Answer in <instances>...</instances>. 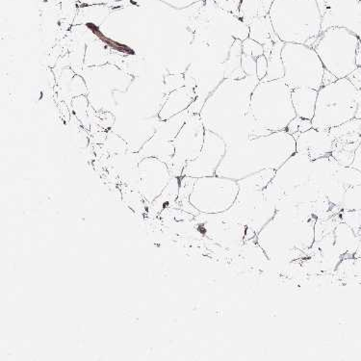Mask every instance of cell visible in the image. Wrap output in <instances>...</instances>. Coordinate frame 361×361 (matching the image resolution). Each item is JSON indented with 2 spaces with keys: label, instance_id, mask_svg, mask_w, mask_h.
I'll use <instances>...</instances> for the list:
<instances>
[{
  "label": "cell",
  "instance_id": "38",
  "mask_svg": "<svg viewBox=\"0 0 361 361\" xmlns=\"http://www.w3.org/2000/svg\"><path fill=\"white\" fill-rule=\"evenodd\" d=\"M357 67H361V43L357 47Z\"/></svg>",
  "mask_w": 361,
  "mask_h": 361
},
{
  "label": "cell",
  "instance_id": "34",
  "mask_svg": "<svg viewBox=\"0 0 361 361\" xmlns=\"http://www.w3.org/2000/svg\"><path fill=\"white\" fill-rule=\"evenodd\" d=\"M350 167L357 169L361 173V141L357 150H355L354 161H353Z\"/></svg>",
  "mask_w": 361,
  "mask_h": 361
},
{
  "label": "cell",
  "instance_id": "25",
  "mask_svg": "<svg viewBox=\"0 0 361 361\" xmlns=\"http://www.w3.org/2000/svg\"><path fill=\"white\" fill-rule=\"evenodd\" d=\"M179 186H180V178L173 176L164 191L150 204L152 212L160 213L165 208H169L170 205L176 204L179 194Z\"/></svg>",
  "mask_w": 361,
  "mask_h": 361
},
{
  "label": "cell",
  "instance_id": "2",
  "mask_svg": "<svg viewBox=\"0 0 361 361\" xmlns=\"http://www.w3.org/2000/svg\"><path fill=\"white\" fill-rule=\"evenodd\" d=\"M296 140L286 130L226 147L216 176L238 181L264 170H279L296 154Z\"/></svg>",
  "mask_w": 361,
  "mask_h": 361
},
{
  "label": "cell",
  "instance_id": "15",
  "mask_svg": "<svg viewBox=\"0 0 361 361\" xmlns=\"http://www.w3.org/2000/svg\"><path fill=\"white\" fill-rule=\"evenodd\" d=\"M340 166L331 154L314 160L312 161L310 183L325 195L331 204L341 207L347 188L339 178Z\"/></svg>",
  "mask_w": 361,
  "mask_h": 361
},
{
  "label": "cell",
  "instance_id": "3",
  "mask_svg": "<svg viewBox=\"0 0 361 361\" xmlns=\"http://www.w3.org/2000/svg\"><path fill=\"white\" fill-rule=\"evenodd\" d=\"M274 31L284 44L312 47L322 33L317 0H274L268 12Z\"/></svg>",
  "mask_w": 361,
  "mask_h": 361
},
{
  "label": "cell",
  "instance_id": "26",
  "mask_svg": "<svg viewBox=\"0 0 361 361\" xmlns=\"http://www.w3.org/2000/svg\"><path fill=\"white\" fill-rule=\"evenodd\" d=\"M283 46L284 43L281 39L274 44L272 52H271L270 57L268 58L267 75L262 79V82L283 78L284 67L283 59H281V50H283Z\"/></svg>",
  "mask_w": 361,
  "mask_h": 361
},
{
  "label": "cell",
  "instance_id": "5",
  "mask_svg": "<svg viewBox=\"0 0 361 361\" xmlns=\"http://www.w3.org/2000/svg\"><path fill=\"white\" fill-rule=\"evenodd\" d=\"M315 221L276 212L257 234V243L270 259H286L294 250H307L315 242Z\"/></svg>",
  "mask_w": 361,
  "mask_h": 361
},
{
  "label": "cell",
  "instance_id": "11",
  "mask_svg": "<svg viewBox=\"0 0 361 361\" xmlns=\"http://www.w3.org/2000/svg\"><path fill=\"white\" fill-rule=\"evenodd\" d=\"M205 130L200 114H190L173 141L175 154L169 164L173 176L181 178L187 163L199 157L204 144Z\"/></svg>",
  "mask_w": 361,
  "mask_h": 361
},
{
  "label": "cell",
  "instance_id": "14",
  "mask_svg": "<svg viewBox=\"0 0 361 361\" xmlns=\"http://www.w3.org/2000/svg\"><path fill=\"white\" fill-rule=\"evenodd\" d=\"M173 178L168 164L154 157L140 160L137 165L136 190L149 204L164 191Z\"/></svg>",
  "mask_w": 361,
  "mask_h": 361
},
{
  "label": "cell",
  "instance_id": "8",
  "mask_svg": "<svg viewBox=\"0 0 361 361\" xmlns=\"http://www.w3.org/2000/svg\"><path fill=\"white\" fill-rule=\"evenodd\" d=\"M360 39L349 29L333 26L322 31L312 44L324 67L337 79L346 78L357 68Z\"/></svg>",
  "mask_w": 361,
  "mask_h": 361
},
{
  "label": "cell",
  "instance_id": "9",
  "mask_svg": "<svg viewBox=\"0 0 361 361\" xmlns=\"http://www.w3.org/2000/svg\"><path fill=\"white\" fill-rule=\"evenodd\" d=\"M284 67L283 81L290 89L307 87L320 90L325 67L312 47L302 44H284L281 50Z\"/></svg>",
  "mask_w": 361,
  "mask_h": 361
},
{
  "label": "cell",
  "instance_id": "33",
  "mask_svg": "<svg viewBox=\"0 0 361 361\" xmlns=\"http://www.w3.org/2000/svg\"><path fill=\"white\" fill-rule=\"evenodd\" d=\"M346 78L355 87V89H361V67H357Z\"/></svg>",
  "mask_w": 361,
  "mask_h": 361
},
{
  "label": "cell",
  "instance_id": "36",
  "mask_svg": "<svg viewBox=\"0 0 361 361\" xmlns=\"http://www.w3.org/2000/svg\"><path fill=\"white\" fill-rule=\"evenodd\" d=\"M337 80V78L336 76L333 75V73H331L329 72V71H326L325 68V73H324L323 76V86L329 85V84L336 82Z\"/></svg>",
  "mask_w": 361,
  "mask_h": 361
},
{
  "label": "cell",
  "instance_id": "37",
  "mask_svg": "<svg viewBox=\"0 0 361 361\" xmlns=\"http://www.w3.org/2000/svg\"><path fill=\"white\" fill-rule=\"evenodd\" d=\"M355 118L361 120V89L357 92V113H355Z\"/></svg>",
  "mask_w": 361,
  "mask_h": 361
},
{
  "label": "cell",
  "instance_id": "7",
  "mask_svg": "<svg viewBox=\"0 0 361 361\" xmlns=\"http://www.w3.org/2000/svg\"><path fill=\"white\" fill-rule=\"evenodd\" d=\"M357 90L347 78L321 87L312 128L329 130L355 118Z\"/></svg>",
  "mask_w": 361,
  "mask_h": 361
},
{
  "label": "cell",
  "instance_id": "19",
  "mask_svg": "<svg viewBox=\"0 0 361 361\" xmlns=\"http://www.w3.org/2000/svg\"><path fill=\"white\" fill-rule=\"evenodd\" d=\"M296 150L307 155L312 161L331 155L334 149V138L329 130L310 128L305 133L294 134Z\"/></svg>",
  "mask_w": 361,
  "mask_h": 361
},
{
  "label": "cell",
  "instance_id": "24",
  "mask_svg": "<svg viewBox=\"0 0 361 361\" xmlns=\"http://www.w3.org/2000/svg\"><path fill=\"white\" fill-rule=\"evenodd\" d=\"M334 247L341 255H355L361 237L343 222L337 224L334 231Z\"/></svg>",
  "mask_w": 361,
  "mask_h": 361
},
{
  "label": "cell",
  "instance_id": "6",
  "mask_svg": "<svg viewBox=\"0 0 361 361\" xmlns=\"http://www.w3.org/2000/svg\"><path fill=\"white\" fill-rule=\"evenodd\" d=\"M292 90L283 79L257 84L252 94L250 110L257 123L271 133L286 130L297 117L292 104Z\"/></svg>",
  "mask_w": 361,
  "mask_h": 361
},
{
  "label": "cell",
  "instance_id": "20",
  "mask_svg": "<svg viewBox=\"0 0 361 361\" xmlns=\"http://www.w3.org/2000/svg\"><path fill=\"white\" fill-rule=\"evenodd\" d=\"M196 99L197 94L193 87L183 86L172 91L159 113L160 120L167 121L173 116L185 111Z\"/></svg>",
  "mask_w": 361,
  "mask_h": 361
},
{
  "label": "cell",
  "instance_id": "16",
  "mask_svg": "<svg viewBox=\"0 0 361 361\" xmlns=\"http://www.w3.org/2000/svg\"><path fill=\"white\" fill-rule=\"evenodd\" d=\"M226 152V144L220 136L205 130L202 152L195 160L187 163L181 176L200 178L216 176L217 169Z\"/></svg>",
  "mask_w": 361,
  "mask_h": 361
},
{
  "label": "cell",
  "instance_id": "40",
  "mask_svg": "<svg viewBox=\"0 0 361 361\" xmlns=\"http://www.w3.org/2000/svg\"><path fill=\"white\" fill-rule=\"evenodd\" d=\"M116 1H123V0H116Z\"/></svg>",
  "mask_w": 361,
  "mask_h": 361
},
{
  "label": "cell",
  "instance_id": "27",
  "mask_svg": "<svg viewBox=\"0 0 361 361\" xmlns=\"http://www.w3.org/2000/svg\"><path fill=\"white\" fill-rule=\"evenodd\" d=\"M341 208L343 210H361V184L347 189Z\"/></svg>",
  "mask_w": 361,
  "mask_h": 361
},
{
  "label": "cell",
  "instance_id": "17",
  "mask_svg": "<svg viewBox=\"0 0 361 361\" xmlns=\"http://www.w3.org/2000/svg\"><path fill=\"white\" fill-rule=\"evenodd\" d=\"M329 131L334 138L331 155L340 165L350 167L361 141V120L354 118Z\"/></svg>",
  "mask_w": 361,
  "mask_h": 361
},
{
  "label": "cell",
  "instance_id": "10",
  "mask_svg": "<svg viewBox=\"0 0 361 361\" xmlns=\"http://www.w3.org/2000/svg\"><path fill=\"white\" fill-rule=\"evenodd\" d=\"M238 192V181L234 179L204 176L196 179L189 202L202 214H220L233 207Z\"/></svg>",
  "mask_w": 361,
  "mask_h": 361
},
{
  "label": "cell",
  "instance_id": "23",
  "mask_svg": "<svg viewBox=\"0 0 361 361\" xmlns=\"http://www.w3.org/2000/svg\"><path fill=\"white\" fill-rule=\"evenodd\" d=\"M173 154H175V147L173 142L166 141L155 134L152 138L147 140L141 149L137 152L140 160L146 157H154L161 160L168 166L172 161Z\"/></svg>",
  "mask_w": 361,
  "mask_h": 361
},
{
  "label": "cell",
  "instance_id": "18",
  "mask_svg": "<svg viewBox=\"0 0 361 361\" xmlns=\"http://www.w3.org/2000/svg\"><path fill=\"white\" fill-rule=\"evenodd\" d=\"M204 226L207 235L216 243L222 246H234L239 244L246 234L247 228L225 216L220 214H204Z\"/></svg>",
  "mask_w": 361,
  "mask_h": 361
},
{
  "label": "cell",
  "instance_id": "31",
  "mask_svg": "<svg viewBox=\"0 0 361 361\" xmlns=\"http://www.w3.org/2000/svg\"><path fill=\"white\" fill-rule=\"evenodd\" d=\"M241 67L247 76H257V58L242 54Z\"/></svg>",
  "mask_w": 361,
  "mask_h": 361
},
{
  "label": "cell",
  "instance_id": "1",
  "mask_svg": "<svg viewBox=\"0 0 361 361\" xmlns=\"http://www.w3.org/2000/svg\"><path fill=\"white\" fill-rule=\"evenodd\" d=\"M259 79H224L205 99L200 116L207 130L217 134L226 147L245 143L257 137L268 135L250 110L252 92Z\"/></svg>",
  "mask_w": 361,
  "mask_h": 361
},
{
  "label": "cell",
  "instance_id": "13",
  "mask_svg": "<svg viewBox=\"0 0 361 361\" xmlns=\"http://www.w3.org/2000/svg\"><path fill=\"white\" fill-rule=\"evenodd\" d=\"M322 13V31L333 26L345 27L361 41V0H317Z\"/></svg>",
  "mask_w": 361,
  "mask_h": 361
},
{
  "label": "cell",
  "instance_id": "35",
  "mask_svg": "<svg viewBox=\"0 0 361 361\" xmlns=\"http://www.w3.org/2000/svg\"><path fill=\"white\" fill-rule=\"evenodd\" d=\"M310 128H312V121L300 118L299 130H298V133H305V131L310 130Z\"/></svg>",
  "mask_w": 361,
  "mask_h": 361
},
{
  "label": "cell",
  "instance_id": "4",
  "mask_svg": "<svg viewBox=\"0 0 361 361\" xmlns=\"http://www.w3.org/2000/svg\"><path fill=\"white\" fill-rule=\"evenodd\" d=\"M275 173V170H264L240 179L235 202L222 214L257 235L276 214V202L264 194Z\"/></svg>",
  "mask_w": 361,
  "mask_h": 361
},
{
  "label": "cell",
  "instance_id": "32",
  "mask_svg": "<svg viewBox=\"0 0 361 361\" xmlns=\"http://www.w3.org/2000/svg\"><path fill=\"white\" fill-rule=\"evenodd\" d=\"M268 71V59L265 55H262L257 58V76L262 81L267 75Z\"/></svg>",
  "mask_w": 361,
  "mask_h": 361
},
{
  "label": "cell",
  "instance_id": "12",
  "mask_svg": "<svg viewBox=\"0 0 361 361\" xmlns=\"http://www.w3.org/2000/svg\"><path fill=\"white\" fill-rule=\"evenodd\" d=\"M312 166V161L307 155L296 152L276 171L272 180L264 190L265 194L276 202L281 197L310 183Z\"/></svg>",
  "mask_w": 361,
  "mask_h": 361
},
{
  "label": "cell",
  "instance_id": "30",
  "mask_svg": "<svg viewBox=\"0 0 361 361\" xmlns=\"http://www.w3.org/2000/svg\"><path fill=\"white\" fill-rule=\"evenodd\" d=\"M158 1L173 8V9L183 11V10L194 6V5L200 4V2H204L205 0H158Z\"/></svg>",
  "mask_w": 361,
  "mask_h": 361
},
{
  "label": "cell",
  "instance_id": "21",
  "mask_svg": "<svg viewBox=\"0 0 361 361\" xmlns=\"http://www.w3.org/2000/svg\"><path fill=\"white\" fill-rule=\"evenodd\" d=\"M250 27V38L255 39L264 47L266 58L270 57L274 44L279 41L274 31L272 23L268 15L258 17L247 23Z\"/></svg>",
  "mask_w": 361,
  "mask_h": 361
},
{
  "label": "cell",
  "instance_id": "28",
  "mask_svg": "<svg viewBox=\"0 0 361 361\" xmlns=\"http://www.w3.org/2000/svg\"><path fill=\"white\" fill-rule=\"evenodd\" d=\"M340 218L341 222L346 224L355 233L361 231V210H343Z\"/></svg>",
  "mask_w": 361,
  "mask_h": 361
},
{
  "label": "cell",
  "instance_id": "39",
  "mask_svg": "<svg viewBox=\"0 0 361 361\" xmlns=\"http://www.w3.org/2000/svg\"><path fill=\"white\" fill-rule=\"evenodd\" d=\"M355 257H361V239H360V245H358L357 252H355Z\"/></svg>",
  "mask_w": 361,
  "mask_h": 361
},
{
  "label": "cell",
  "instance_id": "29",
  "mask_svg": "<svg viewBox=\"0 0 361 361\" xmlns=\"http://www.w3.org/2000/svg\"><path fill=\"white\" fill-rule=\"evenodd\" d=\"M242 51H243V54L258 58L264 55V47L249 37V38L242 42Z\"/></svg>",
  "mask_w": 361,
  "mask_h": 361
},
{
  "label": "cell",
  "instance_id": "22",
  "mask_svg": "<svg viewBox=\"0 0 361 361\" xmlns=\"http://www.w3.org/2000/svg\"><path fill=\"white\" fill-rule=\"evenodd\" d=\"M317 97V90L307 88V87L292 90V104L298 117L312 121L314 117Z\"/></svg>",
  "mask_w": 361,
  "mask_h": 361
}]
</instances>
